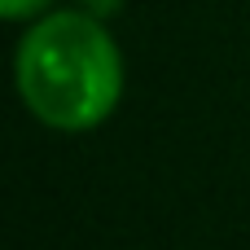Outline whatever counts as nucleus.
<instances>
[{"label": "nucleus", "instance_id": "nucleus-1", "mask_svg": "<svg viewBox=\"0 0 250 250\" xmlns=\"http://www.w3.org/2000/svg\"><path fill=\"white\" fill-rule=\"evenodd\" d=\"M22 105L53 132H92L123 101V53L101 18L53 9L35 18L13 48Z\"/></svg>", "mask_w": 250, "mask_h": 250}, {"label": "nucleus", "instance_id": "nucleus-2", "mask_svg": "<svg viewBox=\"0 0 250 250\" xmlns=\"http://www.w3.org/2000/svg\"><path fill=\"white\" fill-rule=\"evenodd\" d=\"M57 0H0V18L4 22H35L44 13H53Z\"/></svg>", "mask_w": 250, "mask_h": 250}, {"label": "nucleus", "instance_id": "nucleus-3", "mask_svg": "<svg viewBox=\"0 0 250 250\" xmlns=\"http://www.w3.org/2000/svg\"><path fill=\"white\" fill-rule=\"evenodd\" d=\"M75 9H83V13H92V18H101V22H105V18H114V13L123 9V0H79Z\"/></svg>", "mask_w": 250, "mask_h": 250}]
</instances>
